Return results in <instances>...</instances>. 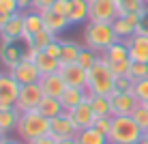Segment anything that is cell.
Wrapping results in <instances>:
<instances>
[{
  "instance_id": "obj_1",
  "label": "cell",
  "mask_w": 148,
  "mask_h": 144,
  "mask_svg": "<svg viewBox=\"0 0 148 144\" xmlns=\"http://www.w3.org/2000/svg\"><path fill=\"white\" fill-rule=\"evenodd\" d=\"M122 41L118 34L114 32V26L108 22H88L84 28V43L88 50H95V52L103 54L110 45Z\"/></svg>"
},
{
  "instance_id": "obj_2",
  "label": "cell",
  "mask_w": 148,
  "mask_h": 144,
  "mask_svg": "<svg viewBox=\"0 0 148 144\" xmlns=\"http://www.w3.org/2000/svg\"><path fill=\"white\" fill-rule=\"evenodd\" d=\"M15 133L22 142H32L41 136L49 133V118H45L39 110H30V112H22L15 127Z\"/></svg>"
},
{
  "instance_id": "obj_3",
  "label": "cell",
  "mask_w": 148,
  "mask_h": 144,
  "mask_svg": "<svg viewBox=\"0 0 148 144\" xmlns=\"http://www.w3.org/2000/svg\"><path fill=\"white\" fill-rule=\"evenodd\" d=\"M114 82H116V75L112 73L108 60L101 56V58L95 63L92 69H88V84H86V92H88V95L110 97L112 92H114Z\"/></svg>"
},
{
  "instance_id": "obj_4",
  "label": "cell",
  "mask_w": 148,
  "mask_h": 144,
  "mask_svg": "<svg viewBox=\"0 0 148 144\" xmlns=\"http://www.w3.org/2000/svg\"><path fill=\"white\" fill-rule=\"evenodd\" d=\"M144 136L142 127L131 116H112V131L108 136L114 144H137Z\"/></svg>"
},
{
  "instance_id": "obj_5",
  "label": "cell",
  "mask_w": 148,
  "mask_h": 144,
  "mask_svg": "<svg viewBox=\"0 0 148 144\" xmlns=\"http://www.w3.org/2000/svg\"><path fill=\"white\" fill-rule=\"evenodd\" d=\"M116 17H120V0H90L88 2V22L112 24Z\"/></svg>"
},
{
  "instance_id": "obj_6",
  "label": "cell",
  "mask_w": 148,
  "mask_h": 144,
  "mask_svg": "<svg viewBox=\"0 0 148 144\" xmlns=\"http://www.w3.org/2000/svg\"><path fill=\"white\" fill-rule=\"evenodd\" d=\"M19 90H22V84L11 73H0V110L15 107Z\"/></svg>"
},
{
  "instance_id": "obj_7",
  "label": "cell",
  "mask_w": 148,
  "mask_h": 144,
  "mask_svg": "<svg viewBox=\"0 0 148 144\" xmlns=\"http://www.w3.org/2000/svg\"><path fill=\"white\" fill-rule=\"evenodd\" d=\"M43 90H41L39 82L37 84H26L22 86L19 90V97H17V103H15V110L22 114V112H30V110H37L41 99H43Z\"/></svg>"
},
{
  "instance_id": "obj_8",
  "label": "cell",
  "mask_w": 148,
  "mask_h": 144,
  "mask_svg": "<svg viewBox=\"0 0 148 144\" xmlns=\"http://www.w3.org/2000/svg\"><path fill=\"white\" fill-rule=\"evenodd\" d=\"M77 127L73 125V121H71L69 112H62L60 116L56 118H49V133L56 138V140H67V138H75L77 136Z\"/></svg>"
},
{
  "instance_id": "obj_9",
  "label": "cell",
  "mask_w": 148,
  "mask_h": 144,
  "mask_svg": "<svg viewBox=\"0 0 148 144\" xmlns=\"http://www.w3.org/2000/svg\"><path fill=\"white\" fill-rule=\"evenodd\" d=\"M140 101L133 97V92H112L110 95V107L112 116H131V112L135 110V105Z\"/></svg>"
},
{
  "instance_id": "obj_10",
  "label": "cell",
  "mask_w": 148,
  "mask_h": 144,
  "mask_svg": "<svg viewBox=\"0 0 148 144\" xmlns=\"http://www.w3.org/2000/svg\"><path fill=\"white\" fill-rule=\"evenodd\" d=\"M60 75H62L64 84L71 86V88H86L88 84V71L84 67H79L77 63L73 65H60Z\"/></svg>"
},
{
  "instance_id": "obj_11",
  "label": "cell",
  "mask_w": 148,
  "mask_h": 144,
  "mask_svg": "<svg viewBox=\"0 0 148 144\" xmlns=\"http://www.w3.org/2000/svg\"><path fill=\"white\" fill-rule=\"evenodd\" d=\"M69 116H71V121H73V125L77 127V129H88V127H95V121H97V116H95V112H92V105H90V101L86 99V101H82L79 105H75L73 110L69 112Z\"/></svg>"
},
{
  "instance_id": "obj_12",
  "label": "cell",
  "mask_w": 148,
  "mask_h": 144,
  "mask_svg": "<svg viewBox=\"0 0 148 144\" xmlns=\"http://www.w3.org/2000/svg\"><path fill=\"white\" fill-rule=\"evenodd\" d=\"M122 41L129 48L131 63H148V34H133Z\"/></svg>"
},
{
  "instance_id": "obj_13",
  "label": "cell",
  "mask_w": 148,
  "mask_h": 144,
  "mask_svg": "<svg viewBox=\"0 0 148 144\" xmlns=\"http://www.w3.org/2000/svg\"><path fill=\"white\" fill-rule=\"evenodd\" d=\"M9 73H11L22 86H26V84H37V82L41 80V71L37 69V65L30 63V60H24V58H22V63H19L17 67H13Z\"/></svg>"
},
{
  "instance_id": "obj_14",
  "label": "cell",
  "mask_w": 148,
  "mask_h": 144,
  "mask_svg": "<svg viewBox=\"0 0 148 144\" xmlns=\"http://www.w3.org/2000/svg\"><path fill=\"white\" fill-rule=\"evenodd\" d=\"M24 37V13L11 15L9 24L0 30V43H15Z\"/></svg>"
},
{
  "instance_id": "obj_15",
  "label": "cell",
  "mask_w": 148,
  "mask_h": 144,
  "mask_svg": "<svg viewBox=\"0 0 148 144\" xmlns=\"http://www.w3.org/2000/svg\"><path fill=\"white\" fill-rule=\"evenodd\" d=\"M39 86H41V90H43L45 97H56V99H60V95L67 90V84H64V80H62V75H60V73L41 75Z\"/></svg>"
},
{
  "instance_id": "obj_16",
  "label": "cell",
  "mask_w": 148,
  "mask_h": 144,
  "mask_svg": "<svg viewBox=\"0 0 148 144\" xmlns=\"http://www.w3.org/2000/svg\"><path fill=\"white\" fill-rule=\"evenodd\" d=\"M43 28H45V24H43V15L41 13L32 11V9L24 13V37H22V41H26V48L32 43L34 34L41 32Z\"/></svg>"
},
{
  "instance_id": "obj_17",
  "label": "cell",
  "mask_w": 148,
  "mask_h": 144,
  "mask_svg": "<svg viewBox=\"0 0 148 144\" xmlns=\"http://www.w3.org/2000/svg\"><path fill=\"white\" fill-rule=\"evenodd\" d=\"M22 58H24V52L15 43H0V60L9 71L22 63Z\"/></svg>"
},
{
  "instance_id": "obj_18",
  "label": "cell",
  "mask_w": 148,
  "mask_h": 144,
  "mask_svg": "<svg viewBox=\"0 0 148 144\" xmlns=\"http://www.w3.org/2000/svg\"><path fill=\"white\" fill-rule=\"evenodd\" d=\"M86 99H88L86 88H71V86H67V90L60 95V103H62L64 112H71L75 105H79L82 101H86Z\"/></svg>"
},
{
  "instance_id": "obj_19",
  "label": "cell",
  "mask_w": 148,
  "mask_h": 144,
  "mask_svg": "<svg viewBox=\"0 0 148 144\" xmlns=\"http://www.w3.org/2000/svg\"><path fill=\"white\" fill-rule=\"evenodd\" d=\"M41 15H43V24H45V28H47L49 32H54L56 37H58L60 32H64V30H67V28L71 26V24H69V19L64 17V15L54 13L52 9H49V11H43Z\"/></svg>"
},
{
  "instance_id": "obj_20",
  "label": "cell",
  "mask_w": 148,
  "mask_h": 144,
  "mask_svg": "<svg viewBox=\"0 0 148 144\" xmlns=\"http://www.w3.org/2000/svg\"><path fill=\"white\" fill-rule=\"evenodd\" d=\"M67 19H69L71 26H77V24L88 22V0H71Z\"/></svg>"
},
{
  "instance_id": "obj_21",
  "label": "cell",
  "mask_w": 148,
  "mask_h": 144,
  "mask_svg": "<svg viewBox=\"0 0 148 144\" xmlns=\"http://www.w3.org/2000/svg\"><path fill=\"white\" fill-rule=\"evenodd\" d=\"M75 140H77L79 144H110L108 136H105V133H101L99 129H95V127H88V129L77 131Z\"/></svg>"
},
{
  "instance_id": "obj_22",
  "label": "cell",
  "mask_w": 148,
  "mask_h": 144,
  "mask_svg": "<svg viewBox=\"0 0 148 144\" xmlns=\"http://www.w3.org/2000/svg\"><path fill=\"white\" fill-rule=\"evenodd\" d=\"M34 65H37V69L41 71V75L58 73V71H60V60L58 58H52V56L45 54V52H39V56L34 58Z\"/></svg>"
},
{
  "instance_id": "obj_23",
  "label": "cell",
  "mask_w": 148,
  "mask_h": 144,
  "mask_svg": "<svg viewBox=\"0 0 148 144\" xmlns=\"http://www.w3.org/2000/svg\"><path fill=\"white\" fill-rule=\"evenodd\" d=\"M37 110H39L45 118H56V116H60V114L64 112V110H62V103H60V99H56V97H43Z\"/></svg>"
},
{
  "instance_id": "obj_24",
  "label": "cell",
  "mask_w": 148,
  "mask_h": 144,
  "mask_svg": "<svg viewBox=\"0 0 148 144\" xmlns=\"http://www.w3.org/2000/svg\"><path fill=\"white\" fill-rule=\"evenodd\" d=\"M19 121V112L15 107H9V110H0V133L9 136L11 131H15Z\"/></svg>"
},
{
  "instance_id": "obj_25",
  "label": "cell",
  "mask_w": 148,
  "mask_h": 144,
  "mask_svg": "<svg viewBox=\"0 0 148 144\" xmlns=\"http://www.w3.org/2000/svg\"><path fill=\"white\" fill-rule=\"evenodd\" d=\"M82 45H77L75 41H62V52H60V65H73L77 63L79 54H82Z\"/></svg>"
},
{
  "instance_id": "obj_26",
  "label": "cell",
  "mask_w": 148,
  "mask_h": 144,
  "mask_svg": "<svg viewBox=\"0 0 148 144\" xmlns=\"http://www.w3.org/2000/svg\"><path fill=\"white\" fill-rule=\"evenodd\" d=\"M105 60L108 63H118V60H131L129 58V48L125 45V41H118V43H114V45H110L108 50H105L103 54Z\"/></svg>"
},
{
  "instance_id": "obj_27",
  "label": "cell",
  "mask_w": 148,
  "mask_h": 144,
  "mask_svg": "<svg viewBox=\"0 0 148 144\" xmlns=\"http://www.w3.org/2000/svg\"><path fill=\"white\" fill-rule=\"evenodd\" d=\"M88 101H90V105H92V112H95L97 118L112 116L110 97H103V95H88Z\"/></svg>"
},
{
  "instance_id": "obj_28",
  "label": "cell",
  "mask_w": 148,
  "mask_h": 144,
  "mask_svg": "<svg viewBox=\"0 0 148 144\" xmlns=\"http://www.w3.org/2000/svg\"><path fill=\"white\" fill-rule=\"evenodd\" d=\"M56 39H58V37H56L54 32H49L47 28H43V30H41V32H37V34H34V37H32V43H30V45H32V48H37V50H41V52H43V50L47 48L49 43H54ZM30 45H28V48H30Z\"/></svg>"
},
{
  "instance_id": "obj_29",
  "label": "cell",
  "mask_w": 148,
  "mask_h": 144,
  "mask_svg": "<svg viewBox=\"0 0 148 144\" xmlns=\"http://www.w3.org/2000/svg\"><path fill=\"white\" fill-rule=\"evenodd\" d=\"M112 26H114V32L118 34L120 39H129V37H133V34H135V28L131 26L125 17H116L114 22H112Z\"/></svg>"
},
{
  "instance_id": "obj_30",
  "label": "cell",
  "mask_w": 148,
  "mask_h": 144,
  "mask_svg": "<svg viewBox=\"0 0 148 144\" xmlns=\"http://www.w3.org/2000/svg\"><path fill=\"white\" fill-rule=\"evenodd\" d=\"M131 118L142 127V131H144V133L148 131V107H146V103H137L135 110L131 112Z\"/></svg>"
},
{
  "instance_id": "obj_31",
  "label": "cell",
  "mask_w": 148,
  "mask_h": 144,
  "mask_svg": "<svg viewBox=\"0 0 148 144\" xmlns=\"http://www.w3.org/2000/svg\"><path fill=\"white\" fill-rule=\"evenodd\" d=\"M99 58H101L99 52L84 48V50H82V54H79V58H77V65H79V67H84V69L88 71V69H92V67H95V63H97Z\"/></svg>"
},
{
  "instance_id": "obj_32",
  "label": "cell",
  "mask_w": 148,
  "mask_h": 144,
  "mask_svg": "<svg viewBox=\"0 0 148 144\" xmlns=\"http://www.w3.org/2000/svg\"><path fill=\"white\" fill-rule=\"evenodd\" d=\"M146 4L144 0H120V17L127 13H144Z\"/></svg>"
},
{
  "instance_id": "obj_33",
  "label": "cell",
  "mask_w": 148,
  "mask_h": 144,
  "mask_svg": "<svg viewBox=\"0 0 148 144\" xmlns=\"http://www.w3.org/2000/svg\"><path fill=\"white\" fill-rule=\"evenodd\" d=\"M131 92H133V97L140 101V103H146L148 101V78L146 80H135Z\"/></svg>"
},
{
  "instance_id": "obj_34",
  "label": "cell",
  "mask_w": 148,
  "mask_h": 144,
  "mask_svg": "<svg viewBox=\"0 0 148 144\" xmlns=\"http://www.w3.org/2000/svg\"><path fill=\"white\" fill-rule=\"evenodd\" d=\"M129 78L131 80H146L148 78V63H133L129 71Z\"/></svg>"
},
{
  "instance_id": "obj_35",
  "label": "cell",
  "mask_w": 148,
  "mask_h": 144,
  "mask_svg": "<svg viewBox=\"0 0 148 144\" xmlns=\"http://www.w3.org/2000/svg\"><path fill=\"white\" fill-rule=\"evenodd\" d=\"M110 65V69H112V73L116 75V78H120V75H129V71H131V60H118V63H108Z\"/></svg>"
},
{
  "instance_id": "obj_36",
  "label": "cell",
  "mask_w": 148,
  "mask_h": 144,
  "mask_svg": "<svg viewBox=\"0 0 148 144\" xmlns=\"http://www.w3.org/2000/svg\"><path fill=\"white\" fill-rule=\"evenodd\" d=\"M131 88H133V80H131L129 75L116 78V82H114V90L116 92H131Z\"/></svg>"
},
{
  "instance_id": "obj_37",
  "label": "cell",
  "mask_w": 148,
  "mask_h": 144,
  "mask_svg": "<svg viewBox=\"0 0 148 144\" xmlns=\"http://www.w3.org/2000/svg\"><path fill=\"white\" fill-rule=\"evenodd\" d=\"M0 13L4 15H15V13H22L17 0H0Z\"/></svg>"
},
{
  "instance_id": "obj_38",
  "label": "cell",
  "mask_w": 148,
  "mask_h": 144,
  "mask_svg": "<svg viewBox=\"0 0 148 144\" xmlns=\"http://www.w3.org/2000/svg\"><path fill=\"white\" fill-rule=\"evenodd\" d=\"M95 129H99L101 133H105V136H110V131H112V116H103V118H97V121H95Z\"/></svg>"
},
{
  "instance_id": "obj_39",
  "label": "cell",
  "mask_w": 148,
  "mask_h": 144,
  "mask_svg": "<svg viewBox=\"0 0 148 144\" xmlns=\"http://www.w3.org/2000/svg\"><path fill=\"white\" fill-rule=\"evenodd\" d=\"M43 52H45V54H49L52 58H60V52H62V41H58V39H56L54 43H49L47 48L43 50Z\"/></svg>"
},
{
  "instance_id": "obj_40",
  "label": "cell",
  "mask_w": 148,
  "mask_h": 144,
  "mask_svg": "<svg viewBox=\"0 0 148 144\" xmlns=\"http://www.w3.org/2000/svg\"><path fill=\"white\" fill-rule=\"evenodd\" d=\"M69 7H71V0H56V2H54V7H52V11H54V13H58V15H64V17H67Z\"/></svg>"
},
{
  "instance_id": "obj_41",
  "label": "cell",
  "mask_w": 148,
  "mask_h": 144,
  "mask_svg": "<svg viewBox=\"0 0 148 144\" xmlns=\"http://www.w3.org/2000/svg\"><path fill=\"white\" fill-rule=\"evenodd\" d=\"M54 2H56V0H34V2H32V11H37V13L49 11V9L54 7Z\"/></svg>"
},
{
  "instance_id": "obj_42",
  "label": "cell",
  "mask_w": 148,
  "mask_h": 144,
  "mask_svg": "<svg viewBox=\"0 0 148 144\" xmlns=\"http://www.w3.org/2000/svg\"><path fill=\"white\" fill-rule=\"evenodd\" d=\"M135 34H148V7H146V11L142 13V19H140V26H137Z\"/></svg>"
},
{
  "instance_id": "obj_43",
  "label": "cell",
  "mask_w": 148,
  "mask_h": 144,
  "mask_svg": "<svg viewBox=\"0 0 148 144\" xmlns=\"http://www.w3.org/2000/svg\"><path fill=\"white\" fill-rule=\"evenodd\" d=\"M28 144H58V140H56L52 133H47V136H41V138H37V140H32Z\"/></svg>"
},
{
  "instance_id": "obj_44",
  "label": "cell",
  "mask_w": 148,
  "mask_h": 144,
  "mask_svg": "<svg viewBox=\"0 0 148 144\" xmlns=\"http://www.w3.org/2000/svg\"><path fill=\"white\" fill-rule=\"evenodd\" d=\"M39 52H41V50H37V48H32V45H30V48L24 50V60H30V63H34V58L39 56Z\"/></svg>"
},
{
  "instance_id": "obj_45",
  "label": "cell",
  "mask_w": 148,
  "mask_h": 144,
  "mask_svg": "<svg viewBox=\"0 0 148 144\" xmlns=\"http://www.w3.org/2000/svg\"><path fill=\"white\" fill-rule=\"evenodd\" d=\"M17 2H19V9L24 11V9H32V2H34V0H17Z\"/></svg>"
},
{
  "instance_id": "obj_46",
  "label": "cell",
  "mask_w": 148,
  "mask_h": 144,
  "mask_svg": "<svg viewBox=\"0 0 148 144\" xmlns=\"http://www.w3.org/2000/svg\"><path fill=\"white\" fill-rule=\"evenodd\" d=\"M9 19H11V15H4V13H0V30H2V28L9 24Z\"/></svg>"
},
{
  "instance_id": "obj_47",
  "label": "cell",
  "mask_w": 148,
  "mask_h": 144,
  "mask_svg": "<svg viewBox=\"0 0 148 144\" xmlns=\"http://www.w3.org/2000/svg\"><path fill=\"white\" fill-rule=\"evenodd\" d=\"M58 144H79V142L75 140V138H67V140H60Z\"/></svg>"
},
{
  "instance_id": "obj_48",
  "label": "cell",
  "mask_w": 148,
  "mask_h": 144,
  "mask_svg": "<svg viewBox=\"0 0 148 144\" xmlns=\"http://www.w3.org/2000/svg\"><path fill=\"white\" fill-rule=\"evenodd\" d=\"M4 144H22V140H13V138H7Z\"/></svg>"
},
{
  "instance_id": "obj_49",
  "label": "cell",
  "mask_w": 148,
  "mask_h": 144,
  "mask_svg": "<svg viewBox=\"0 0 148 144\" xmlns=\"http://www.w3.org/2000/svg\"><path fill=\"white\" fill-rule=\"evenodd\" d=\"M4 140H7V136H4V133H0V144H4Z\"/></svg>"
},
{
  "instance_id": "obj_50",
  "label": "cell",
  "mask_w": 148,
  "mask_h": 144,
  "mask_svg": "<svg viewBox=\"0 0 148 144\" xmlns=\"http://www.w3.org/2000/svg\"><path fill=\"white\" fill-rule=\"evenodd\" d=\"M144 4H146V7H148V0H144Z\"/></svg>"
},
{
  "instance_id": "obj_51",
  "label": "cell",
  "mask_w": 148,
  "mask_h": 144,
  "mask_svg": "<svg viewBox=\"0 0 148 144\" xmlns=\"http://www.w3.org/2000/svg\"><path fill=\"white\" fill-rule=\"evenodd\" d=\"M146 138H148V131H146Z\"/></svg>"
},
{
  "instance_id": "obj_52",
  "label": "cell",
  "mask_w": 148,
  "mask_h": 144,
  "mask_svg": "<svg viewBox=\"0 0 148 144\" xmlns=\"http://www.w3.org/2000/svg\"><path fill=\"white\" fill-rule=\"evenodd\" d=\"M110 144H114V142H110Z\"/></svg>"
},
{
  "instance_id": "obj_53",
  "label": "cell",
  "mask_w": 148,
  "mask_h": 144,
  "mask_svg": "<svg viewBox=\"0 0 148 144\" xmlns=\"http://www.w3.org/2000/svg\"><path fill=\"white\" fill-rule=\"evenodd\" d=\"M88 2H90V0H88Z\"/></svg>"
}]
</instances>
